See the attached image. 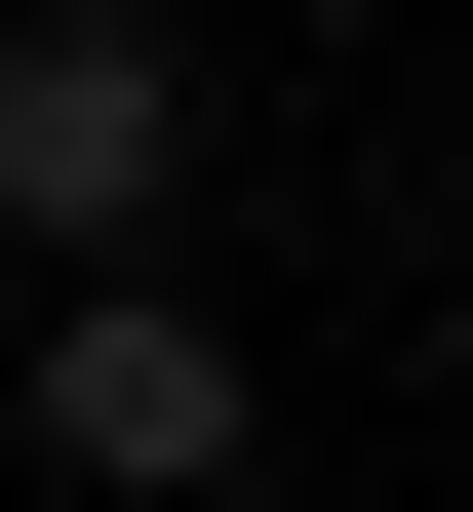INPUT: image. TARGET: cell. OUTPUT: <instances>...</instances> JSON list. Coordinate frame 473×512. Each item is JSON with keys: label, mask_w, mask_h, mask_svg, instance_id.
Wrapping results in <instances>:
<instances>
[{"label": "cell", "mask_w": 473, "mask_h": 512, "mask_svg": "<svg viewBox=\"0 0 473 512\" xmlns=\"http://www.w3.org/2000/svg\"><path fill=\"white\" fill-rule=\"evenodd\" d=\"M158 197H198V40H158V0H0V237L119 276Z\"/></svg>", "instance_id": "obj_1"}, {"label": "cell", "mask_w": 473, "mask_h": 512, "mask_svg": "<svg viewBox=\"0 0 473 512\" xmlns=\"http://www.w3.org/2000/svg\"><path fill=\"white\" fill-rule=\"evenodd\" d=\"M237 434H276V394H237V316H158V237H119V276L40 316V473H79V512H198Z\"/></svg>", "instance_id": "obj_2"}]
</instances>
